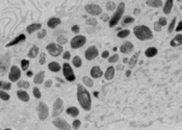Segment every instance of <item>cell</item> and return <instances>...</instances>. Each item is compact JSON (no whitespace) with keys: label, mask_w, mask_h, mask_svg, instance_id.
I'll return each instance as SVG.
<instances>
[{"label":"cell","mask_w":182,"mask_h":130,"mask_svg":"<svg viewBox=\"0 0 182 130\" xmlns=\"http://www.w3.org/2000/svg\"><path fill=\"white\" fill-rule=\"evenodd\" d=\"M139 54H141V52H139H139H136V53L134 54V55L131 57V59H130V61H128V63H129V67H130V68H133V67L135 66V65H136Z\"/></svg>","instance_id":"f1b7e54d"},{"label":"cell","mask_w":182,"mask_h":130,"mask_svg":"<svg viewBox=\"0 0 182 130\" xmlns=\"http://www.w3.org/2000/svg\"><path fill=\"white\" fill-rule=\"evenodd\" d=\"M48 69L52 72H58V71H61V65L58 64V63H56V61H52V63H50V64L48 65Z\"/></svg>","instance_id":"d4e9b609"},{"label":"cell","mask_w":182,"mask_h":130,"mask_svg":"<svg viewBox=\"0 0 182 130\" xmlns=\"http://www.w3.org/2000/svg\"><path fill=\"white\" fill-rule=\"evenodd\" d=\"M0 130H1V129H0Z\"/></svg>","instance_id":"be15d7a7"},{"label":"cell","mask_w":182,"mask_h":130,"mask_svg":"<svg viewBox=\"0 0 182 130\" xmlns=\"http://www.w3.org/2000/svg\"><path fill=\"white\" fill-rule=\"evenodd\" d=\"M37 112H38L39 119L42 121H45L49 116V108L48 105L45 102H40L37 106Z\"/></svg>","instance_id":"8992f818"},{"label":"cell","mask_w":182,"mask_h":130,"mask_svg":"<svg viewBox=\"0 0 182 130\" xmlns=\"http://www.w3.org/2000/svg\"><path fill=\"white\" fill-rule=\"evenodd\" d=\"M67 113H68L69 116H71V117L75 118V117H78L79 110L77 107L71 106V107H69V108H67Z\"/></svg>","instance_id":"cb8c5ba5"},{"label":"cell","mask_w":182,"mask_h":130,"mask_svg":"<svg viewBox=\"0 0 182 130\" xmlns=\"http://www.w3.org/2000/svg\"><path fill=\"white\" fill-rule=\"evenodd\" d=\"M4 130H12V128H8V129H4Z\"/></svg>","instance_id":"6125c7cd"},{"label":"cell","mask_w":182,"mask_h":130,"mask_svg":"<svg viewBox=\"0 0 182 130\" xmlns=\"http://www.w3.org/2000/svg\"><path fill=\"white\" fill-rule=\"evenodd\" d=\"M94 96H95L96 98H98L99 97V93L98 92H94Z\"/></svg>","instance_id":"91938a15"},{"label":"cell","mask_w":182,"mask_h":130,"mask_svg":"<svg viewBox=\"0 0 182 130\" xmlns=\"http://www.w3.org/2000/svg\"><path fill=\"white\" fill-rule=\"evenodd\" d=\"M77 100L83 110L89 111L92 108V98L91 94L82 84L77 85Z\"/></svg>","instance_id":"6da1fadb"},{"label":"cell","mask_w":182,"mask_h":130,"mask_svg":"<svg viewBox=\"0 0 182 130\" xmlns=\"http://www.w3.org/2000/svg\"><path fill=\"white\" fill-rule=\"evenodd\" d=\"M86 13L90 14L92 16H98L102 13V8L100 5L96 4V3H89L84 6Z\"/></svg>","instance_id":"9c48e42d"},{"label":"cell","mask_w":182,"mask_h":130,"mask_svg":"<svg viewBox=\"0 0 182 130\" xmlns=\"http://www.w3.org/2000/svg\"><path fill=\"white\" fill-rule=\"evenodd\" d=\"M18 87H21V89H28L29 87V82L25 81V80H19Z\"/></svg>","instance_id":"74e56055"},{"label":"cell","mask_w":182,"mask_h":130,"mask_svg":"<svg viewBox=\"0 0 182 130\" xmlns=\"http://www.w3.org/2000/svg\"><path fill=\"white\" fill-rule=\"evenodd\" d=\"M10 54L5 53L0 57V75L3 76L8 72V68H10Z\"/></svg>","instance_id":"277c9868"},{"label":"cell","mask_w":182,"mask_h":130,"mask_svg":"<svg viewBox=\"0 0 182 130\" xmlns=\"http://www.w3.org/2000/svg\"><path fill=\"white\" fill-rule=\"evenodd\" d=\"M134 22V18L133 17H130V16H126L124 19H123V25H128V24H131Z\"/></svg>","instance_id":"836d02e7"},{"label":"cell","mask_w":182,"mask_h":130,"mask_svg":"<svg viewBox=\"0 0 182 130\" xmlns=\"http://www.w3.org/2000/svg\"><path fill=\"white\" fill-rule=\"evenodd\" d=\"M46 49H47V51L49 52V54L52 56H59L63 51V46H61V45H58V44H55V43L48 44L47 47H46Z\"/></svg>","instance_id":"52a82bcc"},{"label":"cell","mask_w":182,"mask_h":130,"mask_svg":"<svg viewBox=\"0 0 182 130\" xmlns=\"http://www.w3.org/2000/svg\"><path fill=\"white\" fill-rule=\"evenodd\" d=\"M53 125L59 130H71V125L67 122L66 120L61 119V118H56L55 120H53Z\"/></svg>","instance_id":"8fae6325"},{"label":"cell","mask_w":182,"mask_h":130,"mask_svg":"<svg viewBox=\"0 0 182 130\" xmlns=\"http://www.w3.org/2000/svg\"><path fill=\"white\" fill-rule=\"evenodd\" d=\"M130 75H131V71H130V70H128V71L126 72V76H127V77H129Z\"/></svg>","instance_id":"680465c9"},{"label":"cell","mask_w":182,"mask_h":130,"mask_svg":"<svg viewBox=\"0 0 182 130\" xmlns=\"http://www.w3.org/2000/svg\"><path fill=\"white\" fill-rule=\"evenodd\" d=\"M72 63H73V66L75 68H80L81 65H82V61H81V58L79 56H74Z\"/></svg>","instance_id":"1f68e13d"},{"label":"cell","mask_w":182,"mask_h":130,"mask_svg":"<svg viewBox=\"0 0 182 130\" xmlns=\"http://www.w3.org/2000/svg\"><path fill=\"white\" fill-rule=\"evenodd\" d=\"M39 63H40V65H45L46 63V54L44 53V52H42V53L40 54V59H39Z\"/></svg>","instance_id":"7bdbcfd3"},{"label":"cell","mask_w":182,"mask_h":130,"mask_svg":"<svg viewBox=\"0 0 182 130\" xmlns=\"http://www.w3.org/2000/svg\"><path fill=\"white\" fill-rule=\"evenodd\" d=\"M70 57H71V53L69 51H66V52H63V59H70Z\"/></svg>","instance_id":"c3c4849f"},{"label":"cell","mask_w":182,"mask_h":130,"mask_svg":"<svg viewBox=\"0 0 182 130\" xmlns=\"http://www.w3.org/2000/svg\"><path fill=\"white\" fill-rule=\"evenodd\" d=\"M86 23L89 24V25H93V26H95V25H97V23H98V21L96 20V19H88V21H86Z\"/></svg>","instance_id":"f6af8a7d"},{"label":"cell","mask_w":182,"mask_h":130,"mask_svg":"<svg viewBox=\"0 0 182 130\" xmlns=\"http://www.w3.org/2000/svg\"><path fill=\"white\" fill-rule=\"evenodd\" d=\"M124 10H125V3L124 2H120L119 5L117 6L116 12L114 13V15L111 16L110 20H109V27L112 28V27H114V26L118 25V23L120 22L121 18L123 17Z\"/></svg>","instance_id":"3957f363"},{"label":"cell","mask_w":182,"mask_h":130,"mask_svg":"<svg viewBox=\"0 0 182 130\" xmlns=\"http://www.w3.org/2000/svg\"><path fill=\"white\" fill-rule=\"evenodd\" d=\"M82 82H83L84 85H86V87H92L94 85L93 79H92L91 77H89V76L82 77Z\"/></svg>","instance_id":"4dcf8cb0"},{"label":"cell","mask_w":182,"mask_h":130,"mask_svg":"<svg viewBox=\"0 0 182 130\" xmlns=\"http://www.w3.org/2000/svg\"><path fill=\"white\" fill-rule=\"evenodd\" d=\"M12 89V83L0 80V91H10Z\"/></svg>","instance_id":"f546056e"},{"label":"cell","mask_w":182,"mask_h":130,"mask_svg":"<svg viewBox=\"0 0 182 130\" xmlns=\"http://www.w3.org/2000/svg\"><path fill=\"white\" fill-rule=\"evenodd\" d=\"M39 54V47L38 46H32L28 52V57L29 58H34L37 55Z\"/></svg>","instance_id":"83f0119b"},{"label":"cell","mask_w":182,"mask_h":130,"mask_svg":"<svg viewBox=\"0 0 182 130\" xmlns=\"http://www.w3.org/2000/svg\"><path fill=\"white\" fill-rule=\"evenodd\" d=\"M114 69L119 70V71H122V70L124 69V67L122 66V65H118V66H117V68H114Z\"/></svg>","instance_id":"11a10c76"},{"label":"cell","mask_w":182,"mask_h":130,"mask_svg":"<svg viewBox=\"0 0 182 130\" xmlns=\"http://www.w3.org/2000/svg\"><path fill=\"white\" fill-rule=\"evenodd\" d=\"M98 55H99V50L96 46H90L85 50V53H84V56H85V58L88 61H93Z\"/></svg>","instance_id":"4fadbf2b"},{"label":"cell","mask_w":182,"mask_h":130,"mask_svg":"<svg viewBox=\"0 0 182 130\" xmlns=\"http://www.w3.org/2000/svg\"><path fill=\"white\" fill-rule=\"evenodd\" d=\"M175 30H176V31H181L182 30V22H179V24H178L177 28H176Z\"/></svg>","instance_id":"db71d44e"},{"label":"cell","mask_w":182,"mask_h":130,"mask_svg":"<svg viewBox=\"0 0 182 130\" xmlns=\"http://www.w3.org/2000/svg\"><path fill=\"white\" fill-rule=\"evenodd\" d=\"M146 3L147 5L152 6V8H160V6H162V4H163L161 0H148Z\"/></svg>","instance_id":"4316f807"},{"label":"cell","mask_w":182,"mask_h":130,"mask_svg":"<svg viewBox=\"0 0 182 130\" xmlns=\"http://www.w3.org/2000/svg\"><path fill=\"white\" fill-rule=\"evenodd\" d=\"M161 26L158 24V22H155L154 23V29H155V31H157V32H159V31H161Z\"/></svg>","instance_id":"681fc988"},{"label":"cell","mask_w":182,"mask_h":130,"mask_svg":"<svg viewBox=\"0 0 182 130\" xmlns=\"http://www.w3.org/2000/svg\"><path fill=\"white\" fill-rule=\"evenodd\" d=\"M80 125H81V122H80V121H79V120H74L73 123H72V126H71V127L74 128L75 130H77V129H79Z\"/></svg>","instance_id":"b9f144b4"},{"label":"cell","mask_w":182,"mask_h":130,"mask_svg":"<svg viewBox=\"0 0 182 130\" xmlns=\"http://www.w3.org/2000/svg\"><path fill=\"white\" fill-rule=\"evenodd\" d=\"M61 69H63V76H65V78H66L68 81L70 82L75 81L76 76L75 74H74V71L73 69H72L71 65L68 64V63H65V64L63 65V67H61Z\"/></svg>","instance_id":"5b68a950"},{"label":"cell","mask_w":182,"mask_h":130,"mask_svg":"<svg viewBox=\"0 0 182 130\" xmlns=\"http://www.w3.org/2000/svg\"><path fill=\"white\" fill-rule=\"evenodd\" d=\"M72 31L75 33H78L79 31H80V28H79L78 25H74L73 27H72Z\"/></svg>","instance_id":"f907efd6"},{"label":"cell","mask_w":182,"mask_h":130,"mask_svg":"<svg viewBox=\"0 0 182 130\" xmlns=\"http://www.w3.org/2000/svg\"><path fill=\"white\" fill-rule=\"evenodd\" d=\"M133 33L139 41H148V40L153 39V33H152L151 29L146 25L135 26L133 28Z\"/></svg>","instance_id":"7a4b0ae2"},{"label":"cell","mask_w":182,"mask_h":130,"mask_svg":"<svg viewBox=\"0 0 182 130\" xmlns=\"http://www.w3.org/2000/svg\"><path fill=\"white\" fill-rule=\"evenodd\" d=\"M28 68H29V61L28 59H22L21 61V69L23 71H26Z\"/></svg>","instance_id":"d590c367"},{"label":"cell","mask_w":182,"mask_h":130,"mask_svg":"<svg viewBox=\"0 0 182 130\" xmlns=\"http://www.w3.org/2000/svg\"><path fill=\"white\" fill-rule=\"evenodd\" d=\"M26 75H27L28 77H31V76H32V72H31V71H27Z\"/></svg>","instance_id":"6f0895ef"},{"label":"cell","mask_w":182,"mask_h":130,"mask_svg":"<svg viewBox=\"0 0 182 130\" xmlns=\"http://www.w3.org/2000/svg\"><path fill=\"white\" fill-rule=\"evenodd\" d=\"M114 71H116V69H114V67H108L107 68V70L105 71V73H104V77H105V79L106 80H111V79L114 78Z\"/></svg>","instance_id":"d6986e66"},{"label":"cell","mask_w":182,"mask_h":130,"mask_svg":"<svg viewBox=\"0 0 182 130\" xmlns=\"http://www.w3.org/2000/svg\"><path fill=\"white\" fill-rule=\"evenodd\" d=\"M32 93H33V96L37 98V99H41V97H42V94H41V91L39 89V87H33L32 89Z\"/></svg>","instance_id":"f35d334b"},{"label":"cell","mask_w":182,"mask_h":130,"mask_svg":"<svg viewBox=\"0 0 182 130\" xmlns=\"http://www.w3.org/2000/svg\"><path fill=\"white\" fill-rule=\"evenodd\" d=\"M130 34V30L129 29H124V30H120L119 32H118V36H119L120 39H124V38H127V36Z\"/></svg>","instance_id":"d6a6232c"},{"label":"cell","mask_w":182,"mask_h":130,"mask_svg":"<svg viewBox=\"0 0 182 130\" xmlns=\"http://www.w3.org/2000/svg\"><path fill=\"white\" fill-rule=\"evenodd\" d=\"M102 57H103V58H108V57H109V52L108 51H104L103 53H102Z\"/></svg>","instance_id":"816d5d0a"},{"label":"cell","mask_w":182,"mask_h":130,"mask_svg":"<svg viewBox=\"0 0 182 130\" xmlns=\"http://www.w3.org/2000/svg\"><path fill=\"white\" fill-rule=\"evenodd\" d=\"M67 42H68V39L66 38V36H59L57 38V43L58 45H63V44H67Z\"/></svg>","instance_id":"60d3db41"},{"label":"cell","mask_w":182,"mask_h":130,"mask_svg":"<svg viewBox=\"0 0 182 130\" xmlns=\"http://www.w3.org/2000/svg\"><path fill=\"white\" fill-rule=\"evenodd\" d=\"M46 33H47L46 29H42V30L38 33V39H44L46 36Z\"/></svg>","instance_id":"bcb514c9"},{"label":"cell","mask_w":182,"mask_h":130,"mask_svg":"<svg viewBox=\"0 0 182 130\" xmlns=\"http://www.w3.org/2000/svg\"><path fill=\"white\" fill-rule=\"evenodd\" d=\"M86 43V38L84 36H74L71 40L70 44H71V47L73 49H78L81 48L82 46H84Z\"/></svg>","instance_id":"ba28073f"},{"label":"cell","mask_w":182,"mask_h":130,"mask_svg":"<svg viewBox=\"0 0 182 130\" xmlns=\"http://www.w3.org/2000/svg\"><path fill=\"white\" fill-rule=\"evenodd\" d=\"M17 96L18 98L23 101V102H28L29 101V95H28L27 92H25L24 89H19L18 92H17Z\"/></svg>","instance_id":"e0dca14e"},{"label":"cell","mask_w":182,"mask_h":130,"mask_svg":"<svg viewBox=\"0 0 182 130\" xmlns=\"http://www.w3.org/2000/svg\"><path fill=\"white\" fill-rule=\"evenodd\" d=\"M25 34H20V36H18L17 38H15L13 40V41H10L8 44H6V47H12V46H15V45H17V44L21 43V42L25 41Z\"/></svg>","instance_id":"2e32d148"},{"label":"cell","mask_w":182,"mask_h":130,"mask_svg":"<svg viewBox=\"0 0 182 130\" xmlns=\"http://www.w3.org/2000/svg\"><path fill=\"white\" fill-rule=\"evenodd\" d=\"M173 4H174V2H173V0H169V1H167V2L164 3L163 13L165 14V15H169V14L171 13V12H172Z\"/></svg>","instance_id":"603a6c76"},{"label":"cell","mask_w":182,"mask_h":130,"mask_svg":"<svg viewBox=\"0 0 182 130\" xmlns=\"http://www.w3.org/2000/svg\"><path fill=\"white\" fill-rule=\"evenodd\" d=\"M61 23V21L59 18H56V17H52V18H50L48 20V22H47V25H48V27L50 28H55L57 25H59V24Z\"/></svg>","instance_id":"ac0fdd59"},{"label":"cell","mask_w":182,"mask_h":130,"mask_svg":"<svg viewBox=\"0 0 182 130\" xmlns=\"http://www.w3.org/2000/svg\"><path fill=\"white\" fill-rule=\"evenodd\" d=\"M181 44H182V34H181V33L177 34V36H175L172 41H171V46H172V47L180 46Z\"/></svg>","instance_id":"7402d4cb"},{"label":"cell","mask_w":182,"mask_h":130,"mask_svg":"<svg viewBox=\"0 0 182 130\" xmlns=\"http://www.w3.org/2000/svg\"><path fill=\"white\" fill-rule=\"evenodd\" d=\"M119 61V55L118 54H114L112 56H110V57H108V61L109 63H116V61Z\"/></svg>","instance_id":"ee69618b"},{"label":"cell","mask_w":182,"mask_h":130,"mask_svg":"<svg viewBox=\"0 0 182 130\" xmlns=\"http://www.w3.org/2000/svg\"><path fill=\"white\" fill-rule=\"evenodd\" d=\"M41 28H42V24L33 23V24H30V25L27 26V28H26V31H27L28 33H33L34 31L40 30Z\"/></svg>","instance_id":"44dd1931"},{"label":"cell","mask_w":182,"mask_h":130,"mask_svg":"<svg viewBox=\"0 0 182 130\" xmlns=\"http://www.w3.org/2000/svg\"><path fill=\"white\" fill-rule=\"evenodd\" d=\"M106 8L108 10H114L117 8V5L116 3H114V1H108V2L106 3Z\"/></svg>","instance_id":"ab89813d"},{"label":"cell","mask_w":182,"mask_h":130,"mask_svg":"<svg viewBox=\"0 0 182 130\" xmlns=\"http://www.w3.org/2000/svg\"><path fill=\"white\" fill-rule=\"evenodd\" d=\"M44 79H45V72L41 71V72H39L36 76L33 77V82H34L36 84H41L44 82Z\"/></svg>","instance_id":"ffe728a7"},{"label":"cell","mask_w":182,"mask_h":130,"mask_svg":"<svg viewBox=\"0 0 182 130\" xmlns=\"http://www.w3.org/2000/svg\"><path fill=\"white\" fill-rule=\"evenodd\" d=\"M157 52H158V50H157L156 47H150L145 51V54H146L147 57H153V56L156 55Z\"/></svg>","instance_id":"484cf974"},{"label":"cell","mask_w":182,"mask_h":130,"mask_svg":"<svg viewBox=\"0 0 182 130\" xmlns=\"http://www.w3.org/2000/svg\"><path fill=\"white\" fill-rule=\"evenodd\" d=\"M158 24H159L160 26H164V25H167V19L164 18V17H161V18L158 20Z\"/></svg>","instance_id":"7dc6e473"},{"label":"cell","mask_w":182,"mask_h":130,"mask_svg":"<svg viewBox=\"0 0 182 130\" xmlns=\"http://www.w3.org/2000/svg\"><path fill=\"white\" fill-rule=\"evenodd\" d=\"M91 75H92V77L93 78H100V77L103 75V72H102V70H101V68L100 67H98V66H95V67H93L92 68V70H91Z\"/></svg>","instance_id":"9a60e30c"},{"label":"cell","mask_w":182,"mask_h":130,"mask_svg":"<svg viewBox=\"0 0 182 130\" xmlns=\"http://www.w3.org/2000/svg\"><path fill=\"white\" fill-rule=\"evenodd\" d=\"M63 101L61 98H57L53 104V112H52V116H53V117H58V116L63 112Z\"/></svg>","instance_id":"7c38bea8"},{"label":"cell","mask_w":182,"mask_h":130,"mask_svg":"<svg viewBox=\"0 0 182 130\" xmlns=\"http://www.w3.org/2000/svg\"><path fill=\"white\" fill-rule=\"evenodd\" d=\"M45 85H46V87H50L51 85H52V80H47V81L45 82Z\"/></svg>","instance_id":"f5cc1de1"},{"label":"cell","mask_w":182,"mask_h":130,"mask_svg":"<svg viewBox=\"0 0 182 130\" xmlns=\"http://www.w3.org/2000/svg\"><path fill=\"white\" fill-rule=\"evenodd\" d=\"M176 21H177V18L175 17V18L172 20V22L170 23L169 29H168V32H169V33H172V32H173V30L175 29V25H176Z\"/></svg>","instance_id":"8d00e7d4"},{"label":"cell","mask_w":182,"mask_h":130,"mask_svg":"<svg viewBox=\"0 0 182 130\" xmlns=\"http://www.w3.org/2000/svg\"><path fill=\"white\" fill-rule=\"evenodd\" d=\"M123 63H128V58H124V59H123Z\"/></svg>","instance_id":"94428289"},{"label":"cell","mask_w":182,"mask_h":130,"mask_svg":"<svg viewBox=\"0 0 182 130\" xmlns=\"http://www.w3.org/2000/svg\"><path fill=\"white\" fill-rule=\"evenodd\" d=\"M0 98L3 100V101H8L10 99V96L8 93H6L5 91H0Z\"/></svg>","instance_id":"e575fe53"},{"label":"cell","mask_w":182,"mask_h":130,"mask_svg":"<svg viewBox=\"0 0 182 130\" xmlns=\"http://www.w3.org/2000/svg\"><path fill=\"white\" fill-rule=\"evenodd\" d=\"M102 20H103V21H107V20H108V16H107L106 14H105V15H103V16H102Z\"/></svg>","instance_id":"9f6ffc18"},{"label":"cell","mask_w":182,"mask_h":130,"mask_svg":"<svg viewBox=\"0 0 182 130\" xmlns=\"http://www.w3.org/2000/svg\"><path fill=\"white\" fill-rule=\"evenodd\" d=\"M21 77V70L17 66H12L8 73V78L12 82L18 81Z\"/></svg>","instance_id":"30bf717a"},{"label":"cell","mask_w":182,"mask_h":130,"mask_svg":"<svg viewBox=\"0 0 182 130\" xmlns=\"http://www.w3.org/2000/svg\"><path fill=\"white\" fill-rule=\"evenodd\" d=\"M134 49V45L131 42H125L124 44H122V46L120 47V51L124 54H128L130 52H132V50Z\"/></svg>","instance_id":"5bb4252c"}]
</instances>
